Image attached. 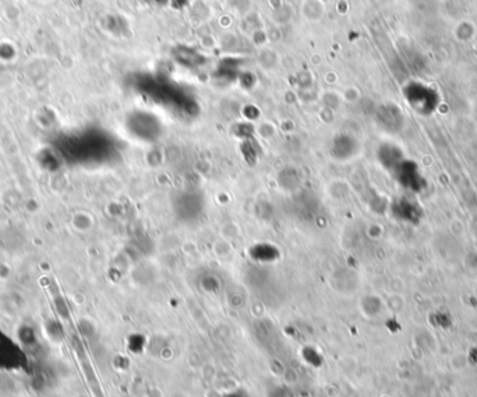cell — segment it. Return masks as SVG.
<instances>
[{
    "mask_svg": "<svg viewBox=\"0 0 477 397\" xmlns=\"http://www.w3.org/2000/svg\"><path fill=\"white\" fill-rule=\"evenodd\" d=\"M150 1V0H148ZM151 1H155V3H158V4H167V3H172V4H176L178 3V0H151Z\"/></svg>",
    "mask_w": 477,
    "mask_h": 397,
    "instance_id": "obj_4",
    "label": "cell"
},
{
    "mask_svg": "<svg viewBox=\"0 0 477 397\" xmlns=\"http://www.w3.org/2000/svg\"><path fill=\"white\" fill-rule=\"evenodd\" d=\"M406 98L413 108L418 109V114H431L437 106V95L435 91L430 87H423V95H418L412 87L406 90Z\"/></svg>",
    "mask_w": 477,
    "mask_h": 397,
    "instance_id": "obj_1",
    "label": "cell"
},
{
    "mask_svg": "<svg viewBox=\"0 0 477 397\" xmlns=\"http://www.w3.org/2000/svg\"><path fill=\"white\" fill-rule=\"evenodd\" d=\"M268 397H294L292 396V393H291V391L289 389H286V388H284V386H278V388H275L271 393H270V396Z\"/></svg>",
    "mask_w": 477,
    "mask_h": 397,
    "instance_id": "obj_2",
    "label": "cell"
},
{
    "mask_svg": "<svg viewBox=\"0 0 477 397\" xmlns=\"http://www.w3.org/2000/svg\"><path fill=\"white\" fill-rule=\"evenodd\" d=\"M224 397H250V395L246 391H243V389H236V391H232V392L227 393Z\"/></svg>",
    "mask_w": 477,
    "mask_h": 397,
    "instance_id": "obj_3",
    "label": "cell"
}]
</instances>
